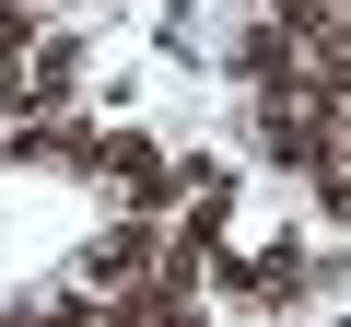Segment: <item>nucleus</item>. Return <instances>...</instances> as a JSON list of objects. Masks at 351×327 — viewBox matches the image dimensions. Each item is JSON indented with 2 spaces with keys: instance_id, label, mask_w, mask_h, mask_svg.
<instances>
[{
  "instance_id": "obj_3",
  "label": "nucleus",
  "mask_w": 351,
  "mask_h": 327,
  "mask_svg": "<svg viewBox=\"0 0 351 327\" xmlns=\"http://www.w3.org/2000/svg\"><path fill=\"white\" fill-rule=\"evenodd\" d=\"M328 280V257H304V246H269V257H211V292L223 304H304Z\"/></svg>"
},
{
  "instance_id": "obj_5",
  "label": "nucleus",
  "mask_w": 351,
  "mask_h": 327,
  "mask_svg": "<svg viewBox=\"0 0 351 327\" xmlns=\"http://www.w3.org/2000/svg\"><path fill=\"white\" fill-rule=\"evenodd\" d=\"M316 211H328V222H351V152H328V164H316Z\"/></svg>"
},
{
  "instance_id": "obj_1",
  "label": "nucleus",
  "mask_w": 351,
  "mask_h": 327,
  "mask_svg": "<svg viewBox=\"0 0 351 327\" xmlns=\"http://www.w3.org/2000/svg\"><path fill=\"white\" fill-rule=\"evenodd\" d=\"M71 94H82V36H59V24H36V47L0 59V117H47Z\"/></svg>"
},
{
  "instance_id": "obj_2",
  "label": "nucleus",
  "mask_w": 351,
  "mask_h": 327,
  "mask_svg": "<svg viewBox=\"0 0 351 327\" xmlns=\"http://www.w3.org/2000/svg\"><path fill=\"white\" fill-rule=\"evenodd\" d=\"M106 199H117V211L176 222V199H188V164H176L164 140H141V129H117V152H106Z\"/></svg>"
},
{
  "instance_id": "obj_6",
  "label": "nucleus",
  "mask_w": 351,
  "mask_h": 327,
  "mask_svg": "<svg viewBox=\"0 0 351 327\" xmlns=\"http://www.w3.org/2000/svg\"><path fill=\"white\" fill-rule=\"evenodd\" d=\"M12 47H36V0H0V59Z\"/></svg>"
},
{
  "instance_id": "obj_4",
  "label": "nucleus",
  "mask_w": 351,
  "mask_h": 327,
  "mask_svg": "<svg viewBox=\"0 0 351 327\" xmlns=\"http://www.w3.org/2000/svg\"><path fill=\"white\" fill-rule=\"evenodd\" d=\"M152 257H164V222H152V211H117V222H106V234L82 246V304H106V292H129V280H141Z\"/></svg>"
}]
</instances>
